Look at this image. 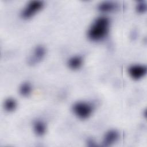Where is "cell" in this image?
<instances>
[{"label":"cell","mask_w":147,"mask_h":147,"mask_svg":"<svg viewBox=\"0 0 147 147\" xmlns=\"http://www.w3.org/2000/svg\"><path fill=\"white\" fill-rule=\"evenodd\" d=\"M110 24V18L105 15L97 17L87 30L88 38L94 41L103 40L108 34Z\"/></svg>","instance_id":"6da1fadb"},{"label":"cell","mask_w":147,"mask_h":147,"mask_svg":"<svg viewBox=\"0 0 147 147\" xmlns=\"http://www.w3.org/2000/svg\"><path fill=\"white\" fill-rule=\"evenodd\" d=\"M94 109V105L91 103L86 101L76 102L72 106L74 113L82 119L88 118L92 114Z\"/></svg>","instance_id":"7a4b0ae2"},{"label":"cell","mask_w":147,"mask_h":147,"mask_svg":"<svg viewBox=\"0 0 147 147\" xmlns=\"http://www.w3.org/2000/svg\"><path fill=\"white\" fill-rule=\"evenodd\" d=\"M44 5L42 0H31L29 1L21 11V16L25 19L30 18L41 10Z\"/></svg>","instance_id":"3957f363"},{"label":"cell","mask_w":147,"mask_h":147,"mask_svg":"<svg viewBox=\"0 0 147 147\" xmlns=\"http://www.w3.org/2000/svg\"><path fill=\"white\" fill-rule=\"evenodd\" d=\"M45 48L42 45L36 46L33 50L31 55L28 58V63L30 65H34L40 62L45 56Z\"/></svg>","instance_id":"277c9868"},{"label":"cell","mask_w":147,"mask_h":147,"mask_svg":"<svg viewBox=\"0 0 147 147\" xmlns=\"http://www.w3.org/2000/svg\"><path fill=\"white\" fill-rule=\"evenodd\" d=\"M129 75L134 79L138 80L144 77L147 72V68L145 65L133 64L127 68Z\"/></svg>","instance_id":"5b68a950"},{"label":"cell","mask_w":147,"mask_h":147,"mask_svg":"<svg viewBox=\"0 0 147 147\" xmlns=\"http://www.w3.org/2000/svg\"><path fill=\"white\" fill-rule=\"evenodd\" d=\"M120 137V134L118 131L114 129L109 130L104 135L102 140V145L109 146L113 145L118 141Z\"/></svg>","instance_id":"8992f818"},{"label":"cell","mask_w":147,"mask_h":147,"mask_svg":"<svg viewBox=\"0 0 147 147\" xmlns=\"http://www.w3.org/2000/svg\"><path fill=\"white\" fill-rule=\"evenodd\" d=\"M119 7V3L114 1H103L98 3V9L103 13L115 11Z\"/></svg>","instance_id":"52a82bcc"},{"label":"cell","mask_w":147,"mask_h":147,"mask_svg":"<svg viewBox=\"0 0 147 147\" xmlns=\"http://www.w3.org/2000/svg\"><path fill=\"white\" fill-rule=\"evenodd\" d=\"M33 127L34 133L39 136H41L44 134L47 130L45 123L40 119L35 120L33 122Z\"/></svg>","instance_id":"ba28073f"},{"label":"cell","mask_w":147,"mask_h":147,"mask_svg":"<svg viewBox=\"0 0 147 147\" xmlns=\"http://www.w3.org/2000/svg\"><path fill=\"white\" fill-rule=\"evenodd\" d=\"M83 59L81 56L75 55L71 57L67 61V64L69 68L76 69L79 68L83 64Z\"/></svg>","instance_id":"9c48e42d"},{"label":"cell","mask_w":147,"mask_h":147,"mask_svg":"<svg viewBox=\"0 0 147 147\" xmlns=\"http://www.w3.org/2000/svg\"><path fill=\"white\" fill-rule=\"evenodd\" d=\"M32 86L28 82L22 83L19 87V92L22 96H28L32 92Z\"/></svg>","instance_id":"30bf717a"},{"label":"cell","mask_w":147,"mask_h":147,"mask_svg":"<svg viewBox=\"0 0 147 147\" xmlns=\"http://www.w3.org/2000/svg\"><path fill=\"white\" fill-rule=\"evenodd\" d=\"M17 103L16 100L12 98H9L4 102V108L7 111H12L14 110L17 107Z\"/></svg>","instance_id":"8fae6325"},{"label":"cell","mask_w":147,"mask_h":147,"mask_svg":"<svg viewBox=\"0 0 147 147\" xmlns=\"http://www.w3.org/2000/svg\"><path fill=\"white\" fill-rule=\"evenodd\" d=\"M136 9L138 13H142L146 11L147 3L144 0H141L137 2L136 4Z\"/></svg>","instance_id":"7c38bea8"},{"label":"cell","mask_w":147,"mask_h":147,"mask_svg":"<svg viewBox=\"0 0 147 147\" xmlns=\"http://www.w3.org/2000/svg\"><path fill=\"white\" fill-rule=\"evenodd\" d=\"M87 145L88 146H95L96 145L95 141L92 138H88L87 139Z\"/></svg>","instance_id":"4fadbf2b"}]
</instances>
